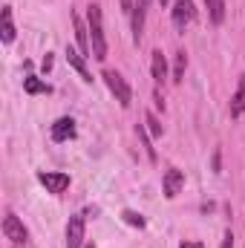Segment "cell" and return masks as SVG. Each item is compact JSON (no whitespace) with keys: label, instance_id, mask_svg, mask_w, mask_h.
<instances>
[{"label":"cell","instance_id":"cell-1","mask_svg":"<svg viewBox=\"0 0 245 248\" xmlns=\"http://www.w3.org/2000/svg\"><path fill=\"white\" fill-rule=\"evenodd\" d=\"M87 23H90V46H92V58L104 61L107 58V38H104V17H101V6L92 3L87 12Z\"/></svg>","mask_w":245,"mask_h":248},{"label":"cell","instance_id":"cell-7","mask_svg":"<svg viewBox=\"0 0 245 248\" xmlns=\"http://www.w3.org/2000/svg\"><path fill=\"white\" fill-rule=\"evenodd\" d=\"M147 9H150V0H136V3H133V12H130V15H133V41H136V44L141 41Z\"/></svg>","mask_w":245,"mask_h":248},{"label":"cell","instance_id":"cell-18","mask_svg":"<svg viewBox=\"0 0 245 248\" xmlns=\"http://www.w3.org/2000/svg\"><path fill=\"white\" fill-rule=\"evenodd\" d=\"M184 69H187V55L184 52H176V63H173V81L176 84L184 78Z\"/></svg>","mask_w":245,"mask_h":248},{"label":"cell","instance_id":"cell-11","mask_svg":"<svg viewBox=\"0 0 245 248\" xmlns=\"http://www.w3.org/2000/svg\"><path fill=\"white\" fill-rule=\"evenodd\" d=\"M84 58H87V55H78L72 46H66V61H69V66H72L84 81H92V75H90V69H87V61H84Z\"/></svg>","mask_w":245,"mask_h":248},{"label":"cell","instance_id":"cell-25","mask_svg":"<svg viewBox=\"0 0 245 248\" xmlns=\"http://www.w3.org/2000/svg\"><path fill=\"white\" fill-rule=\"evenodd\" d=\"M87 248H95V246H92V243H90V246H87Z\"/></svg>","mask_w":245,"mask_h":248},{"label":"cell","instance_id":"cell-24","mask_svg":"<svg viewBox=\"0 0 245 248\" xmlns=\"http://www.w3.org/2000/svg\"><path fill=\"white\" fill-rule=\"evenodd\" d=\"M159 3H162V6H165V3H168V0H159Z\"/></svg>","mask_w":245,"mask_h":248},{"label":"cell","instance_id":"cell-10","mask_svg":"<svg viewBox=\"0 0 245 248\" xmlns=\"http://www.w3.org/2000/svg\"><path fill=\"white\" fill-rule=\"evenodd\" d=\"M72 26H75V41H78V46H81V52H92V46H90V26H84V20L72 12Z\"/></svg>","mask_w":245,"mask_h":248},{"label":"cell","instance_id":"cell-8","mask_svg":"<svg viewBox=\"0 0 245 248\" xmlns=\"http://www.w3.org/2000/svg\"><path fill=\"white\" fill-rule=\"evenodd\" d=\"M182 187H184V173L179 170V168H170V170L165 173V179H162V190H165V196L173 199V196H179Z\"/></svg>","mask_w":245,"mask_h":248},{"label":"cell","instance_id":"cell-6","mask_svg":"<svg viewBox=\"0 0 245 248\" xmlns=\"http://www.w3.org/2000/svg\"><path fill=\"white\" fill-rule=\"evenodd\" d=\"M84 246V217L75 214L66 222V248H81Z\"/></svg>","mask_w":245,"mask_h":248},{"label":"cell","instance_id":"cell-17","mask_svg":"<svg viewBox=\"0 0 245 248\" xmlns=\"http://www.w3.org/2000/svg\"><path fill=\"white\" fill-rule=\"evenodd\" d=\"M136 133H138V139H141V144H144V150H147V159H150V162H156V150H153V141H150V136H147L144 124H138V127H136Z\"/></svg>","mask_w":245,"mask_h":248},{"label":"cell","instance_id":"cell-12","mask_svg":"<svg viewBox=\"0 0 245 248\" xmlns=\"http://www.w3.org/2000/svg\"><path fill=\"white\" fill-rule=\"evenodd\" d=\"M150 69H153V81H156V84H165V78H168V61H165L162 49L153 52V63H150Z\"/></svg>","mask_w":245,"mask_h":248},{"label":"cell","instance_id":"cell-21","mask_svg":"<svg viewBox=\"0 0 245 248\" xmlns=\"http://www.w3.org/2000/svg\"><path fill=\"white\" fill-rule=\"evenodd\" d=\"M179 248H205V246H202V243H193V240H184Z\"/></svg>","mask_w":245,"mask_h":248},{"label":"cell","instance_id":"cell-23","mask_svg":"<svg viewBox=\"0 0 245 248\" xmlns=\"http://www.w3.org/2000/svg\"><path fill=\"white\" fill-rule=\"evenodd\" d=\"M133 3H136V0H122V9L124 12H133Z\"/></svg>","mask_w":245,"mask_h":248},{"label":"cell","instance_id":"cell-14","mask_svg":"<svg viewBox=\"0 0 245 248\" xmlns=\"http://www.w3.org/2000/svg\"><path fill=\"white\" fill-rule=\"evenodd\" d=\"M23 90L29 93V95H41V93H52V87L49 84H44L41 78H35V75H26L23 78Z\"/></svg>","mask_w":245,"mask_h":248},{"label":"cell","instance_id":"cell-2","mask_svg":"<svg viewBox=\"0 0 245 248\" xmlns=\"http://www.w3.org/2000/svg\"><path fill=\"white\" fill-rule=\"evenodd\" d=\"M104 81H107L110 93L116 95V101H119L122 107H130V101H133V90H130V84L124 81L122 72H116V69H107V72H104Z\"/></svg>","mask_w":245,"mask_h":248},{"label":"cell","instance_id":"cell-22","mask_svg":"<svg viewBox=\"0 0 245 248\" xmlns=\"http://www.w3.org/2000/svg\"><path fill=\"white\" fill-rule=\"evenodd\" d=\"M219 248H234V237H231V231L225 234V243H222V246H219Z\"/></svg>","mask_w":245,"mask_h":248},{"label":"cell","instance_id":"cell-13","mask_svg":"<svg viewBox=\"0 0 245 248\" xmlns=\"http://www.w3.org/2000/svg\"><path fill=\"white\" fill-rule=\"evenodd\" d=\"M243 113H245V75L240 78V87H237V93H234V98H231V116L240 119Z\"/></svg>","mask_w":245,"mask_h":248},{"label":"cell","instance_id":"cell-3","mask_svg":"<svg viewBox=\"0 0 245 248\" xmlns=\"http://www.w3.org/2000/svg\"><path fill=\"white\" fill-rule=\"evenodd\" d=\"M170 17H173V26H176V29H184L187 23H193V17H196V6H193V0H176Z\"/></svg>","mask_w":245,"mask_h":248},{"label":"cell","instance_id":"cell-9","mask_svg":"<svg viewBox=\"0 0 245 248\" xmlns=\"http://www.w3.org/2000/svg\"><path fill=\"white\" fill-rule=\"evenodd\" d=\"M49 136H52V141H69V139H75V122H72L69 116L58 119V122L52 124Z\"/></svg>","mask_w":245,"mask_h":248},{"label":"cell","instance_id":"cell-4","mask_svg":"<svg viewBox=\"0 0 245 248\" xmlns=\"http://www.w3.org/2000/svg\"><path fill=\"white\" fill-rule=\"evenodd\" d=\"M38 182L46 187L49 193H63L69 187V176L66 173H58V170H41L38 173Z\"/></svg>","mask_w":245,"mask_h":248},{"label":"cell","instance_id":"cell-16","mask_svg":"<svg viewBox=\"0 0 245 248\" xmlns=\"http://www.w3.org/2000/svg\"><path fill=\"white\" fill-rule=\"evenodd\" d=\"M15 41V23H12V9L6 6L3 9V44H12Z\"/></svg>","mask_w":245,"mask_h":248},{"label":"cell","instance_id":"cell-5","mask_svg":"<svg viewBox=\"0 0 245 248\" xmlns=\"http://www.w3.org/2000/svg\"><path fill=\"white\" fill-rule=\"evenodd\" d=\"M3 234H6V240H12L15 246H23L26 243V228H23V222L15 217V214H6V219H3Z\"/></svg>","mask_w":245,"mask_h":248},{"label":"cell","instance_id":"cell-15","mask_svg":"<svg viewBox=\"0 0 245 248\" xmlns=\"http://www.w3.org/2000/svg\"><path fill=\"white\" fill-rule=\"evenodd\" d=\"M205 6H208V15H211V23H222L225 20V0H205Z\"/></svg>","mask_w":245,"mask_h":248},{"label":"cell","instance_id":"cell-19","mask_svg":"<svg viewBox=\"0 0 245 248\" xmlns=\"http://www.w3.org/2000/svg\"><path fill=\"white\" fill-rule=\"evenodd\" d=\"M122 219L127 222V225H133V228H144V217H141V214H136V211H124Z\"/></svg>","mask_w":245,"mask_h":248},{"label":"cell","instance_id":"cell-20","mask_svg":"<svg viewBox=\"0 0 245 248\" xmlns=\"http://www.w3.org/2000/svg\"><path fill=\"white\" fill-rule=\"evenodd\" d=\"M144 124L150 127V136H162V124H159V119H156L153 113H147V116H144Z\"/></svg>","mask_w":245,"mask_h":248}]
</instances>
